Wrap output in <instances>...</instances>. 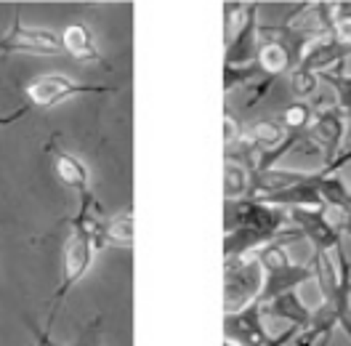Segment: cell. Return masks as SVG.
<instances>
[{
  "mask_svg": "<svg viewBox=\"0 0 351 346\" xmlns=\"http://www.w3.org/2000/svg\"><path fill=\"white\" fill-rule=\"evenodd\" d=\"M114 91H117V86L80 83V80L64 78L59 72H51V75H40L32 83H27L24 86V96H27L29 107L51 109L64 104L66 99H75V96H96V93H114Z\"/></svg>",
  "mask_w": 351,
  "mask_h": 346,
  "instance_id": "8992f818",
  "label": "cell"
},
{
  "mask_svg": "<svg viewBox=\"0 0 351 346\" xmlns=\"http://www.w3.org/2000/svg\"><path fill=\"white\" fill-rule=\"evenodd\" d=\"M96 227H99V221L93 218V211H88V208H80L69 221V235H66L64 251H62V280L56 285L53 296L48 299V323L43 327L48 333H51V325L56 320L64 299L69 296V290L86 277L88 269L93 266L96 251H101Z\"/></svg>",
  "mask_w": 351,
  "mask_h": 346,
  "instance_id": "7a4b0ae2",
  "label": "cell"
},
{
  "mask_svg": "<svg viewBox=\"0 0 351 346\" xmlns=\"http://www.w3.org/2000/svg\"><path fill=\"white\" fill-rule=\"evenodd\" d=\"M263 314L277 317V320H287L293 327L306 330L308 325H311V314H314V312H311L306 303L298 299V293H295V290H290V293L277 296L274 301L263 303Z\"/></svg>",
  "mask_w": 351,
  "mask_h": 346,
  "instance_id": "5bb4252c",
  "label": "cell"
},
{
  "mask_svg": "<svg viewBox=\"0 0 351 346\" xmlns=\"http://www.w3.org/2000/svg\"><path fill=\"white\" fill-rule=\"evenodd\" d=\"M314 112L317 109L311 107L308 102H290L282 115H280V123L287 133H306L311 120H314Z\"/></svg>",
  "mask_w": 351,
  "mask_h": 346,
  "instance_id": "e0dca14e",
  "label": "cell"
},
{
  "mask_svg": "<svg viewBox=\"0 0 351 346\" xmlns=\"http://www.w3.org/2000/svg\"><path fill=\"white\" fill-rule=\"evenodd\" d=\"M62 51V32L48 27H29L14 14L11 30L0 38V54H35V56H56Z\"/></svg>",
  "mask_w": 351,
  "mask_h": 346,
  "instance_id": "52a82bcc",
  "label": "cell"
},
{
  "mask_svg": "<svg viewBox=\"0 0 351 346\" xmlns=\"http://www.w3.org/2000/svg\"><path fill=\"white\" fill-rule=\"evenodd\" d=\"M250 197V168L226 160L223 163V203L226 200H245Z\"/></svg>",
  "mask_w": 351,
  "mask_h": 346,
  "instance_id": "9a60e30c",
  "label": "cell"
},
{
  "mask_svg": "<svg viewBox=\"0 0 351 346\" xmlns=\"http://www.w3.org/2000/svg\"><path fill=\"white\" fill-rule=\"evenodd\" d=\"M290 224L301 232V238L314 248V253H330L343 248V232L335 227L325 208H293L287 211Z\"/></svg>",
  "mask_w": 351,
  "mask_h": 346,
  "instance_id": "ba28073f",
  "label": "cell"
},
{
  "mask_svg": "<svg viewBox=\"0 0 351 346\" xmlns=\"http://www.w3.org/2000/svg\"><path fill=\"white\" fill-rule=\"evenodd\" d=\"M27 115H29V104H22V107H16L14 112H8V115H0V128H8L14 123H19Z\"/></svg>",
  "mask_w": 351,
  "mask_h": 346,
  "instance_id": "44dd1931",
  "label": "cell"
},
{
  "mask_svg": "<svg viewBox=\"0 0 351 346\" xmlns=\"http://www.w3.org/2000/svg\"><path fill=\"white\" fill-rule=\"evenodd\" d=\"M35 346H101V317H93V320L80 330V336H77L75 344H56L48 330L35 327Z\"/></svg>",
  "mask_w": 351,
  "mask_h": 346,
  "instance_id": "2e32d148",
  "label": "cell"
},
{
  "mask_svg": "<svg viewBox=\"0 0 351 346\" xmlns=\"http://www.w3.org/2000/svg\"><path fill=\"white\" fill-rule=\"evenodd\" d=\"M306 136L322 150L325 165L332 163L343 152V136H346V115L338 107H322L314 112V120L308 126Z\"/></svg>",
  "mask_w": 351,
  "mask_h": 346,
  "instance_id": "8fae6325",
  "label": "cell"
},
{
  "mask_svg": "<svg viewBox=\"0 0 351 346\" xmlns=\"http://www.w3.org/2000/svg\"><path fill=\"white\" fill-rule=\"evenodd\" d=\"M223 341L237 346H269L274 336L263 327V303L253 301L240 312L223 314Z\"/></svg>",
  "mask_w": 351,
  "mask_h": 346,
  "instance_id": "9c48e42d",
  "label": "cell"
},
{
  "mask_svg": "<svg viewBox=\"0 0 351 346\" xmlns=\"http://www.w3.org/2000/svg\"><path fill=\"white\" fill-rule=\"evenodd\" d=\"M263 288V269L256 253L223 259V314L240 312L258 301Z\"/></svg>",
  "mask_w": 351,
  "mask_h": 346,
  "instance_id": "5b68a950",
  "label": "cell"
},
{
  "mask_svg": "<svg viewBox=\"0 0 351 346\" xmlns=\"http://www.w3.org/2000/svg\"><path fill=\"white\" fill-rule=\"evenodd\" d=\"M45 150L53 152V176L59 178V184L80 197V208H90V211H93L99 203H96V197H93L90 171H88L86 163H83L80 157H75L72 152L59 150L56 144H51V147H45Z\"/></svg>",
  "mask_w": 351,
  "mask_h": 346,
  "instance_id": "30bf717a",
  "label": "cell"
},
{
  "mask_svg": "<svg viewBox=\"0 0 351 346\" xmlns=\"http://www.w3.org/2000/svg\"><path fill=\"white\" fill-rule=\"evenodd\" d=\"M319 83H322L319 75H317V72H308L304 67H298V69L290 75V91H293L295 102H306L308 96H314Z\"/></svg>",
  "mask_w": 351,
  "mask_h": 346,
  "instance_id": "d6986e66",
  "label": "cell"
},
{
  "mask_svg": "<svg viewBox=\"0 0 351 346\" xmlns=\"http://www.w3.org/2000/svg\"><path fill=\"white\" fill-rule=\"evenodd\" d=\"M242 139H245V130H242V126L237 123V117L226 109V112H223V147L232 150V147L240 144Z\"/></svg>",
  "mask_w": 351,
  "mask_h": 346,
  "instance_id": "ffe728a7",
  "label": "cell"
},
{
  "mask_svg": "<svg viewBox=\"0 0 351 346\" xmlns=\"http://www.w3.org/2000/svg\"><path fill=\"white\" fill-rule=\"evenodd\" d=\"M96 235H99V248H107V245L133 248V238H136V214H133V205H125L114 216L99 221Z\"/></svg>",
  "mask_w": 351,
  "mask_h": 346,
  "instance_id": "7c38bea8",
  "label": "cell"
},
{
  "mask_svg": "<svg viewBox=\"0 0 351 346\" xmlns=\"http://www.w3.org/2000/svg\"><path fill=\"white\" fill-rule=\"evenodd\" d=\"M308 264L314 269V280L319 285L322 306H328L335 314L338 327L351 341V261L346 259L343 248H338L330 253H314Z\"/></svg>",
  "mask_w": 351,
  "mask_h": 346,
  "instance_id": "3957f363",
  "label": "cell"
},
{
  "mask_svg": "<svg viewBox=\"0 0 351 346\" xmlns=\"http://www.w3.org/2000/svg\"><path fill=\"white\" fill-rule=\"evenodd\" d=\"M223 346H237V344H229V341H223Z\"/></svg>",
  "mask_w": 351,
  "mask_h": 346,
  "instance_id": "7402d4cb",
  "label": "cell"
},
{
  "mask_svg": "<svg viewBox=\"0 0 351 346\" xmlns=\"http://www.w3.org/2000/svg\"><path fill=\"white\" fill-rule=\"evenodd\" d=\"M304 240L290 224L285 208H277L261 197L223 203V259L253 256L269 242Z\"/></svg>",
  "mask_w": 351,
  "mask_h": 346,
  "instance_id": "6da1fadb",
  "label": "cell"
},
{
  "mask_svg": "<svg viewBox=\"0 0 351 346\" xmlns=\"http://www.w3.org/2000/svg\"><path fill=\"white\" fill-rule=\"evenodd\" d=\"M256 259H258V264H261L263 269V288H261V296H258L261 303L274 301L277 296L290 293L298 285H304L306 280L314 277L311 264H304V266L295 264V261L290 259V253L285 251V242L282 240L263 245L261 251H256Z\"/></svg>",
  "mask_w": 351,
  "mask_h": 346,
  "instance_id": "277c9868",
  "label": "cell"
},
{
  "mask_svg": "<svg viewBox=\"0 0 351 346\" xmlns=\"http://www.w3.org/2000/svg\"><path fill=\"white\" fill-rule=\"evenodd\" d=\"M62 51H66L72 59H77V62H99V65L107 67L104 62V56L99 54V48H96V41H93V32H90V27L88 24H69L64 27V32H62Z\"/></svg>",
  "mask_w": 351,
  "mask_h": 346,
  "instance_id": "4fadbf2b",
  "label": "cell"
},
{
  "mask_svg": "<svg viewBox=\"0 0 351 346\" xmlns=\"http://www.w3.org/2000/svg\"><path fill=\"white\" fill-rule=\"evenodd\" d=\"M322 83L335 88V96H338V104L335 107L346 115V120L351 117V75L341 72V69H332V72H322L319 75Z\"/></svg>",
  "mask_w": 351,
  "mask_h": 346,
  "instance_id": "ac0fdd59",
  "label": "cell"
}]
</instances>
